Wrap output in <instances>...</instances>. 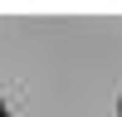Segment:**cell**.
I'll return each instance as SVG.
<instances>
[{
	"label": "cell",
	"mask_w": 122,
	"mask_h": 117,
	"mask_svg": "<svg viewBox=\"0 0 122 117\" xmlns=\"http://www.w3.org/2000/svg\"><path fill=\"white\" fill-rule=\"evenodd\" d=\"M117 117H122V93H117Z\"/></svg>",
	"instance_id": "cell-1"
}]
</instances>
